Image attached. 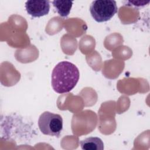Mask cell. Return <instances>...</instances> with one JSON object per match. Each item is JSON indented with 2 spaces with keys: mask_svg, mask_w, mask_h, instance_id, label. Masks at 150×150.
I'll use <instances>...</instances> for the list:
<instances>
[{
  "mask_svg": "<svg viewBox=\"0 0 150 150\" xmlns=\"http://www.w3.org/2000/svg\"><path fill=\"white\" fill-rule=\"evenodd\" d=\"M80 73L77 66L68 61H63L57 64L52 73V86L59 94L70 91L77 84Z\"/></svg>",
  "mask_w": 150,
  "mask_h": 150,
  "instance_id": "6da1fadb",
  "label": "cell"
},
{
  "mask_svg": "<svg viewBox=\"0 0 150 150\" xmlns=\"http://www.w3.org/2000/svg\"><path fill=\"white\" fill-rule=\"evenodd\" d=\"M52 4L60 16L62 17H66L70 13L73 2L67 1H53Z\"/></svg>",
  "mask_w": 150,
  "mask_h": 150,
  "instance_id": "8992f818",
  "label": "cell"
},
{
  "mask_svg": "<svg viewBox=\"0 0 150 150\" xmlns=\"http://www.w3.org/2000/svg\"><path fill=\"white\" fill-rule=\"evenodd\" d=\"M82 149L84 150H103L104 143L98 137H88L80 142Z\"/></svg>",
  "mask_w": 150,
  "mask_h": 150,
  "instance_id": "5b68a950",
  "label": "cell"
},
{
  "mask_svg": "<svg viewBox=\"0 0 150 150\" xmlns=\"http://www.w3.org/2000/svg\"><path fill=\"white\" fill-rule=\"evenodd\" d=\"M115 1L97 0L91 2L90 12L93 18L97 22H104L111 19L117 12Z\"/></svg>",
  "mask_w": 150,
  "mask_h": 150,
  "instance_id": "3957f363",
  "label": "cell"
},
{
  "mask_svg": "<svg viewBox=\"0 0 150 150\" xmlns=\"http://www.w3.org/2000/svg\"><path fill=\"white\" fill-rule=\"evenodd\" d=\"M38 127L42 134L59 137L63 129V118L59 114L45 111L39 118Z\"/></svg>",
  "mask_w": 150,
  "mask_h": 150,
  "instance_id": "7a4b0ae2",
  "label": "cell"
},
{
  "mask_svg": "<svg viewBox=\"0 0 150 150\" xmlns=\"http://www.w3.org/2000/svg\"><path fill=\"white\" fill-rule=\"evenodd\" d=\"M25 8L30 15L33 17H41L48 14L50 10L49 1H28L25 3Z\"/></svg>",
  "mask_w": 150,
  "mask_h": 150,
  "instance_id": "277c9868",
  "label": "cell"
}]
</instances>
